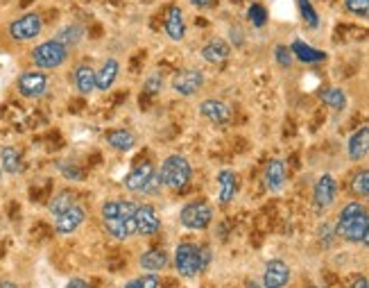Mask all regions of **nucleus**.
Listing matches in <instances>:
<instances>
[{"mask_svg":"<svg viewBox=\"0 0 369 288\" xmlns=\"http://www.w3.org/2000/svg\"><path fill=\"white\" fill-rule=\"evenodd\" d=\"M168 263H170V256L166 249H161V247H152V249H148V252H143L139 259V266L148 273H159Z\"/></svg>","mask_w":369,"mask_h":288,"instance_id":"obj_22","label":"nucleus"},{"mask_svg":"<svg viewBox=\"0 0 369 288\" xmlns=\"http://www.w3.org/2000/svg\"><path fill=\"white\" fill-rule=\"evenodd\" d=\"M313 288H317V286H313Z\"/></svg>","mask_w":369,"mask_h":288,"instance_id":"obj_50","label":"nucleus"},{"mask_svg":"<svg viewBox=\"0 0 369 288\" xmlns=\"http://www.w3.org/2000/svg\"><path fill=\"white\" fill-rule=\"evenodd\" d=\"M163 30H166V34H168L170 41H174V43L183 41V36H186V21H183L181 7L172 5V7L168 9L166 21H163Z\"/></svg>","mask_w":369,"mask_h":288,"instance_id":"obj_15","label":"nucleus"},{"mask_svg":"<svg viewBox=\"0 0 369 288\" xmlns=\"http://www.w3.org/2000/svg\"><path fill=\"white\" fill-rule=\"evenodd\" d=\"M290 50H293L295 60L302 62V64H319V62H324L326 57H328L324 50H317V48L308 46L302 39H295L293 43H290Z\"/></svg>","mask_w":369,"mask_h":288,"instance_id":"obj_20","label":"nucleus"},{"mask_svg":"<svg viewBox=\"0 0 369 288\" xmlns=\"http://www.w3.org/2000/svg\"><path fill=\"white\" fill-rule=\"evenodd\" d=\"M118 75H120L118 60H113V57L104 60V64L100 66L98 71H95V89H98V91H109L111 86L116 84V80H118Z\"/></svg>","mask_w":369,"mask_h":288,"instance_id":"obj_16","label":"nucleus"},{"mask_svg":"<svg viewBox=\"0 0 369 288\" xmlns=\"http://www.w3.org/2000/svg\"><path fill=\"white\" fill-rule=\"evenodd\" d=\"M274 60L277 64L281 66V69H290L295 62V57H293V50H290V46H284V43H279L274 48Z\"/></svg>","mask_w":369,"mask_h":288,"instance_id":"obj_34","label":"nucleus"},{"mask_svg":"<svg viewBox=\"0 0 369 288\" xmlns=\"http://www.w3.org/2000/svg\"><path fill=\"white\" fill-rule=\"evenodd\" d=\"M245 288H265V286H263V284H256V282H249Z\"/></svg>","mask_w":369,"mask_h":288,"instance_id":"obj_48","label":"nucleus"},{"mask_svg":"<svg viewBox=\"0 0 369 288\" xmlns=\"http://www.w3.org/2000/svg\"><path fill=\"white\" fill-rule=\"evenodd\" d=\"M344 9L354 16L369 18V0H344Z\"/></svg>","mask_w":369,"mask_h":288,"instance_id":"obj_35","label":"nucleus"},{"mask_svg":"<svg viewBox=\"0 0 369 288\" xmlns=\"http://www.w3.org/2000/svg\"><path fill=\"white\" fill-rule=\"evenodd\" d=\"M193 3V7H200V9H204V7H209L213 0H190Z\"/></svg>","mask_w":369,"mask_h":288,"instance_id":"obj_44","label":"nucleus"},{"mask_svg":"<svg viewBox=\"0 0 369 288\" xmlns=\"http://www.w3.org/2000/svg\"><path fill=\"white\" fill-rule=\"evenodd\" d=\"M53 39L64 43L66 48H73V46H77L84 39V27L80 23H68V25H64V27L57 30V34L53 36Z\"/></svg>","mask_w":369,"mask_h":288,"instance_id":"obj_27","label":"nucleus"},{"mask_svg":"<svg viewBox=\"0 0 369 288\" xmlns=\"http://www.w3.org/2000/svg\"><path fill=\"white\" fill-rule=\"evenodd\" d=\"M66 288H91V284L82 280V277H73V280L66 284Z\"/></svg>","mask_w":369,"mask_h":288,"instance_id":"obj_42","label":"nucleus"},{"mask_svg":"<svg viewBox=\"0 0 369 288\" xmlns=\"http://www.w3.org/2000/svg\"><path fill=\"white\" fill-rule=\"evenodd\" d=\"M0 166H3V172L16 175V172L21 170V152L14 146H3L0 148Z\"/></svg>","mask_w":369,"mask_h":288,"instance_id":"obj_28","label":"nucleus"},{"mask_svg":"<svg viewBox=\"0 0 369 288\" xmlns=\"http://www.w3.org/2000/svg\"><path fill=\"white\" fill-rule=\"evenodd\" d=\"M139 282H141V288H161V282L157 275H143L139 277Z\"/></svg>","mask_w":369,"mask_h":288,"instance_id":"obj_40","label":"nucleus"},{"mask_svg":"<svg viewBox=\"0 0 369 288\" xmlns=\"http://www.w3.org/2000/svg\"><path fill=\"white\" fill-rule=\"evenodd\" d=\"M16 89L18 93L23 95V98H30V100H36V98H43L46 91H48V75L46 71H25L18 75L16 80Z\"/></svg>","mask_w":369,"mask_h":288,"instance_id":"obj_7","label":"nucleus"},{"mask_svg":"<svg viewBox=\"0 0 369 288\" xmlns=\"http://www.w3.org/2000/svg\"><path fill=\"white\" fill-rule=\"evenodd\" d=\"M174 268L181 277L200 275V245L195 243H179L174 249Z\"/></svg>","mask_w":369,"mask_h":288,"instance_id":"obj_6","label":"nucleus"},{"mask_svg":"<svg viewBox=\"0 0 369 288\" xmlns=\"http://www.w3.org/2000/svg\"><path fill=\"white\" fill-rule=\"evenodd\" d=\"M290 266L281 259H270L263 270V286L265 288H286L290 282Z\"/></svg>","mask_w":369,"mask_h":288,"instance_id":"obj_11","label":"nucleus"},{"mask_svg":"<svg viewBox=\"0 0 369 288\" xmlns=\"http://www.w3.org/2000/svg\"><path fill=\"white\" fill-rule=\"evenodd\" d=\"M134 218H136V234L152 236V234H157L159 229H161V218H159L157 211H154L152 205L136 207Z\"/></svg>","mask_w":369,"mask_h":288,"instance_id":"obj_13","label":"nucleus"},{"mask_svg":"<svg viewBox=\"0 0 369 288\" xmlns=\"http://www.w3.org/2000/svg\"><path fill=\"white\" fill-rule=\"evenodd\" d=\"M213 220V207L209 203H204V200H195V203H188L179 211V223L193 229V232H202V229H207Z\"/></svg>","mask_w":369,"mask_h":288,"instance_id":"obj_4","label":"nucleus"},{"mask_svg":"<svg viewBox=\"0 0 369 288\" xmlns=\"http://www.w3.org/2000/svg\"><path fill=\"white\" fill-rule=\"evenodd\" d=\"M236 196V172L234 170H220L218 172V200L220 205H229Z\"/></svg>","mask_w":369,"mask_h":288,"instance_id":"obj_23","label":"nucleus"},{"mask_svg":"<svg viewBox=\"0 0 369 288\" xmlns=\"http://www.w3.org/2000/svg\"><path fill=\"white\" fill-rule=\"evenodd\" d=\"M84 220H86V211H84V207L73 205L71 209L62 211L60 216H55V232H57V234H62V236L73 234L75 229H80V227L84 225Z\"/></svg>","mask_w":369,"mask_h":288,"instance_id":"obj_10","label":"nucleus"},{"mask_svg":"<svg viewBox=\"0 0 369 288\" xmlns=\"http://www.w3.org/2000/svg\"><path fill=\"white\" fill-rule=\"evenodd\" d=\"M154 172L157 170H154V166L150 164V161H143V164L134 166L127 172V177H125V188H127L130 193H145V188H148Z\"/></svg>","mask_w":369,"mask_h":288,"instance_id":"obj_12","label":"nucleus"},{"mask_svg":"<svg viewBox=\"0 0 369 288\" xmlns=\"http://www.w3.org/2000/svg\"><path fill=\"white\" fill-rule=\"evenodd\" d=\"M365 247H369V223H367V229H365V236H363V241H361Z\"/></svg>","mask_w":369,"mask_h":288,"instance_id":"obj_46","label":"nucleus"},{"mask_svg":"<svg viewBox=\"0 0 369 288\" xmlns=\"http://www.w3.org/2000/svg\"><path fill=\"white\" fill-rule=\"evenodd\" d=\"M136 214V205L130 200H106L102 205V218H130Z\"/></svg>","mask_w":369,"mask_h":288,"instance_id":"obj_26","label":"nucleus"},{"mask_svg":"<svg viewBox=\"0 0 369 288\" xmlns=\"http://www.w3.org/2000/svg\"><path fill=\"white\" fill-rule=\"evenodd\" d=\"M200 114L207 121L216 123V125H225L231 121V107L222 100H204L200 104Z\"/></svg>","mask_w":369,"mask_h":288,"instance_id":"obj_18","label":"nucleus"},{"mask_svg":"<svg viewBox=\"0 0 369 288\" xmlns=\"http://www.w3.org/2000/svg\"><path fill=\"white\" fill-rule=\"evenodd\" d=\"M229 55H231V46L225 39H218V36L202 48V60L207 64H222L229 60Z\"/></svg>","mask_w":369,"mask_h":288,"instance_id":"obj_21","label":"nucleus"},{"mask_svg":"<svg viewBox=\"0 0 369 288\" xmlns=\"http://www.w3.org/2000/svg\"><path fill=\"white\" fill-rule=\"evenodd\" d=\"M319 100L333 111H342L347 107V93L342 89H337V86H328V89L319 91Z\"/></svg>","mask_w":369,"mask_h":288,"instance_id":"obj_29","label":"nucleus"},{"mask_svg":"<svg viewBox=\"0 0 369 288\" xmlns=\"http://www.w3.org/2000/svg\"><path fill=\"white\" fill-rule=\"evenodd\" d=\"M202 86H204V73L200 69H181V71L174 73V78H172L174 93L183 95V98L195 95Z\"/></svg>","mask_w":369,"mask_h":288,"instance_id":"obj_8","label":"nucleus"},{"mask_svg":"<svg viewBox=\"0 0 369 288\" xmlns=\"http://www.w3.org/2000/svg\"><path fill=\"white\" fill-rule=\"evenodd\" d=\"M60 170L64 172L68 179H82V170L80 168H73V164H62Z\"/></svg>","mask_w":369,"mask_h":288,"instance_id":"obj_41","label":"nucleus"},{"mask_svg":"<svg viewBox=\"0 0 369 288\" xmlns=\"http://www.w3.org/2000/svg\"><path fill=\"white\" fill-rule=\"evenodd\" d=\"M0 179H3V166H0Z\"/></svg>","mask_w":369,"mask_h":288,"instance_id":"obj_49","label":"nucleus"},{"mask_svg":"<svg viewBox=\"0 0 369 288\" xmlns=\"http://www.w3.org/2000/svg\"><path fill=\"white\" fill-rule=\"evenodd\" d=\"M247 18L254 27H263L267 23V9L263 5H258V3H251L249 9H247Z\"/></svg>","mask_w":369,"mask_h":288,"instance_id":"obj_33","label":"nucleus"},{"mask_svg":"<svg viewBox=\"0 0 369 288\" xmlns=\"http://www.w3.org/2000/svg\"><path fill=\"white\" fill-rule=\"evenodd\" d=\"M211 259H213V249L209 245H200V273H207Z\"/></svg>","mask_w":369,"mask_h":288,"instance_id":"obj_38","label":"nucleus"},{"mask_svg":"<svg viewBox=\"0 0 369 288\" xmlns=\"http://www.w3.org/2000/svg\"><path fill=\"white\" fill-rule=\"evenodd\" d=\"M125 288H141V282L139 280H130L127 284H125Z\"/></svg>","mask_w":369,"mask_h":288,"instance_id":"obj_45","label":"nucleus"},{"mask_svg":"<svg viewBox=\"0 0 369 288\" xmlns=\"http://www.w3.org/2000/svg\"><path fill=\"white\" fill-rule=\"evenodd\" d=\"M335 196H337L335 177L328 175V172H324V175L317 179L315 191H313V205H315V209L317 211H326L328 207H333Z\"/></svg>","mask_w":369,"mask_h":288,"instance_id":"obj_9","label":"nucleus"},{"mask_svg":"<svg viewBox=\"0 0 369 288\" xmlns=\"http://www.w3.org/2000/svg\"><path fill=\"white\" fill-rule=\"evenodd\" d=\"M286 179H288L286 161L284 159H270L267 166H265V172H263V181H265L267 191H272V193H279V191H284Z\"/></svg>","mask_w":369,"mask_h":288,"instance_id":"obj_14","label":"nucleus"},{"mask_svg":"<svg viewBox=\"0 0 369 288\" xmlns=\"http://www.w3.org/2000/svg\"><path fill=\"white\" fill-rule=\"evenodd\" d=\"M369 223V214L361 203H349L342 207L335 223V236L347 243H361Z\"/></svg>","mask_w":369,"mask_h":288,"instance_id":"obj_1","label":"nucleus"},{"mask_svg":"<svg viewBox=\"0 0 369 288\" xmlns=\"http://www.w3.org/2000/svg\"><path fill=\"white\" fill-rule=\"evenodd\" d=\"M104 229L109 232L113 238H118V241H127L130 236L136 234V218H102Z\"/></svg>","mask_w":369,"mask_h":288,"instance_id":"obj_19","label":"nucleus"},{"mask_svg":"<svg viewBox=\"0 0 369 288\" xmlns=\"http://www.w3.org/2000/svg\"><path fill=\"white\" fill-rule=\"evenodd\" d=\"M0 288H18L14 282H0Z\"/></svg>","mask_w":369,"mask_h":288,"instance_id":"obj_47","label":"nucleus"},{"mask_svg":"<svg viewBox=\"0 0 369 288\" xmlns=\"http://www.w3.org/2000/svg\"><path fill=\"white\" fill-rule=\"evenodd\" d=\"M333 238H337L335 236V225H328V223H324L322 227H319V241H322V245H331L333 243Z\"/></svg>","mask_w":369,"mask_h":288,"instance_id":"obj_37","label":"nucleus"},{"mask_svg":"<svg viewBox=\"0 0 369 288\" xmlns=\"http://www.w3.org/2000/svg\"><path fill=\"white\" fill-rule=\"evenodd\" d=\"M297 7H299V14H302V21L310 27V30H317L319 27V14L317 9L313 7L310 0H297Z\"/></svg>","mask_w":369,"mask_h":288,"instance_id":"obj_30","label":"nucleus"},{"mask_svg":"<svg viewBox=\"0 0 369 288\" xmlns=\"http://www.w3.org/2000/svg\"><path fill=\"white\" fill-rule=\"evenodd\" d=\"M41 30H43V18L39 12H27L23 16H18L7 27L9 36H12L14 41H21V43L36 39V36L41 34Z\"/></svg>","mask_w":369,"mask_h":288,"instance_id":"obj_5","label":"nucleus"},{"mask_svg":"<svg viewBox=\"0 0 369 288\" xmlns=\"http://www.w3.org/2000/svg\"><path fill=\"white\" fill-rule=\"evenodd\" d=\"M159 177L161 184L170 188V191H183L193 179V166L190 161L183 155H170L163 159V164L159 168Z\"/></svg>","mask_w":369,"mask_h":288,"instance_id":"obj_2","label":"nucleus"},{"mask_svg":"<svg viewBox=\"0 0 369 288\" xmlns=\"http://www.w3.org/2000/svg\"><path fill=\"white\" fill-rule=\"evenodd\" d=\"M161 89H163V75L161 73H152L150 78L145 80V93L154 95V93H161Z\"/></svg>","mask_w":369,"mask_h":288,"instance_id":"obj_36","label":"nucleus"},{"mask_svg":"<svg viewBox=\"0 0 369 288\" xmlns=\"http://www.w3.org/2000/svg\"><path fill=\"white\" fill-rule=\"evenodd\" d=\"M73 84H75L77 93H82V95L93 93L95 91V71L89 64L77 66V69L73 71Z\"/></svg>","mask_w":369,"mask_h":288,"instance_id":"obj_24","label":"nucleus"},{"mask_svg":"<svg viewBox=\"0 0 369 288\" xmlns=\"http://www.w3.org/2000/svg\"><path fill=\"white\" fill-rule=\"evenodd\" d=\"M30 57L39 71H53V69H60V66L68 60V48L55 39H48L43 43L34 46Z\"/></svg>","mask_w":369,"mask_h":288,"instance_id":"obj_3","label":"nucleus"},{"mask_svg":"<svg viewBox=\"0 0 369 288\" xmlns=\"http://www.w3.org/2000/svg\"><path fill=\"white\" fill-rule=\"evenodd\" d=\"M347 155L351 161H363L367 155H369V128L356 130L351 137H349V143H347Z\"/></svg>","mask_w":369,"mask_h":288,"instance_id":"obj_17","label":"nucleus"},{"mask_svg":"<svg viewBox=\"0 0 369 288\" xmlns=\"http://www.w3.org/2000/svg\"><path fill=\"white\" fill-rule=\"evenodd\" d=\"M161 177H159V172H154L152 175V179H150V184H148V188H145V193L143 196H154V193H159L161 191Z\"/></svg>","mask_w":369,"mask_h":288,"instance_id":"obj_39","label":"nucleus"},{"mask_svg":"<svg viewBox=\"0 0 369 288\" xmlns=\"http://www.w3.org/2000/svg\"><path fill=\"white\" fill-rule=\"evenodd\" d=\"M106 143H109V148L118 150V152H130L136 146V137L125 128H116L106 132Z\"/></svg>","mask_w":369,"mask_h":288,"instance_id":"obj_25","label":"nucleus"},{"mask_svg":"<svg viewBox=\"0 0 369 288\" xmlns=\"http://www.w3.org/2000/svg\"><path fill=\"white\" fill-rule=\"evenodd\" d=\"M349 288H369V280H367L365 275H358L356 280L351 282V286H349Z\"/></svg>","mask_w":369,"mask_h":288,"instance_id":"obj_43","label":"nucleus"},{"mask_svg":"<svg viewBox=\"0 0 369 288\" xmlns=\"http://www.w3.org/2000/svg\"><path fill=\"white\" fill-rule=\"evenodd\" d=\"M73 205H77V203H75V196L71 193V191H62V193H57V196L50 200V205H48V209H50L53 216H60L62 211L71 209Z\"/></svg>","mask_w":369,"mask_h":288,"instance_id":"obj_31","label":"nucleus"},{"mask_svg":"<svg viewBox=\"0 0 369 288\" xmlns=\"http://www.w3.org/2000/svg\"><path fill=\"white\" fill-rule=\"evenodd\" d=\"M351 191L358 198H369V168L356 172V177L351 179Z\"/></svg>","mask_w":369,"mask_h":288,"instance_id":"obj_32","label":"nucleus"}]
</instances>
